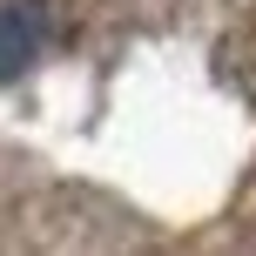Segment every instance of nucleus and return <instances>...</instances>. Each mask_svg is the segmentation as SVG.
Segmentation results:
<instances>
[{
  "instance_id": "nucleus-1",
  "label": "nucleus",
  "mask_w": 256,
  "mask_h": 256,
  "mask_svg": "<svg viewBox=\"0 0 256 256\" xmlns=\"http://www.w3.org/2000/svg\"><path fill=\"white\" fill-rule=\"evenodd\" d=\"M40 7L34 0H7L0 7V81H14V74H27L34 68V54H40Z\"/></svg>"
}]
</instances>
